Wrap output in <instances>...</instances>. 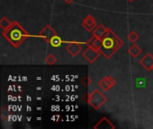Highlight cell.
I'll list each match as a JSON object with an SVG mask.
<instances>
[{"mask_svg": "<svg viewBox=\"0 0 153 129\" xmlns=\"http://www.w3.org/2000/svg\"><path fill=\"white\" fill-rule=\"evenodd\" d=\"M100 40L102 46L100 51L107 58H110L113 54L124 44V42L110 29H107L105 34Z\"/></svg>", "mask_w": 153, "mask_h": 129, "instance_id": "obj_1", "label": "cell"}, {"mask_svg": "<svg viewBox=\"0 0 153 129\" xmlns=\"http://www.w3.org/2000/svg\"><path fill=\"white\" fill-rule=\"evenodd\" d=\"M3 35L8 40L14 47H18L27 38L28 34L25 30L16 22H12L11 26L6 30H4Z\"/></svg>", "mask_w": 153, "mask_h": 129, "instance_id": "obj_2", "label": "cell"}, {"mask_svg": "<svg viewBox=\"0 0 153 129\" xmlns=\"http://www.w3.org/2000/svg\"><path fill=\"white\" fill-rule=\"evenodd\" d=\"M106 101V97L99 91V90H95L93 92H91L89 95L88 98V102L95 109V110H99Z\"/></svg>", "mask_w": 153, "mask_h": 129, "instance_id": "obj_3", "label": "cell"}, {"mask_svg": "<svg viewBox=\"0 0 153 129\" xmlns=\"http://www.w3.org/2000/svg\"><path fill=\"white\" fill-rule=\"evenodd\" d=\"M100 54V50L95 49V48H91V47H89V48H88L86 51H84L83 56H84V57H85L90 63H93V62L99 57Z\"/></svg>", "mask_w": 153, "mask_h": 129, "instance_id": "obj_4", "label": "cell"}, {"mask_svg": "<svg viewBox=\"0 0 153 129\" xmlns=\"http://www.w3.org/2000/svg\"><path fill=\"white\" fill-rule=\"evenodd\" d=\"M82 26H83L88 31H94V29L96 28L97 22H96L95 19H94L91 15H88V16L84 19V21H83V22H82Z\"/></svg>", "mask_w": 153, "mask_h": 129, "instance_id": "obj_5", "label": "cell"}, {"mask_svg": "<svg viewBox=\"0 0 153 129\" xmlns=\"http://www.w3.org/2000/svg\"><path fill=\"white\" fill-rule=\"evenodd\" d=\"M115 80L111 77V76H107V77H105V78H103L102 80H101V82H100V86L103 89V90H105V91H108V90H109L114 84H115Z\"/></svg>", "mask_w": 153, "mask_h": 129, "instance_id": "obj_6", "label": "cell"}, {"mask_svg": "<svg viewBox=\"0 0 153 129\" xmlns=\"http://www.w3.org/2000/svg\"><path fill=\"white\" fill-rule=\"evenodd\" d=\"M140 63L147 70H152L153 66V56L150 53H147L145 57L140 61Z\"/></svg>", "mask_w": 153, "mask_h": 129, "instance_id": "obj_7", "label": "cell"}, {"mask_svg": "<svg viewBox=\"0 0 153 129\" xmlns=\"http://www.w3.org/2000/svg\"><path fill=\"white\" fill-rule=\"evenodd\" d=\"M66 50L72 56H76L82 50V47L79 44H77V43H72V44H69L66 47Z\"/></svg>", "mask_w": 153, "mask_h": 129, "instance_id": "obj_8", "label": "cell"}, {"mask_svg": "<svg viewBox=\"0 0 153 129\" xmlns=\"http://www.w3.org/2000/svg\"><path fill=\"white\" fill-rule=\"evenodd\" d=\"M87 44H88L89 47H91V48H95V49H98V50H100V48H101V46H102V44H101V40L99 39V38H97V37H95V36H94L93 38H91V39L87 42Z\"/></svg>", "mask_w": 153, "mask_h": 129, "instance_id": "obj_9", "label": "cell"}, {"mask_svg": "<svg viewBox=\"0 0 153 129\" xmlns=\"http://www.w3.org/2000/svg\"><path fill=\"white\" fill-rule=\"evenodd\" d=\"M106 31H107V28H105L103 25H99L97 28L94 29L93 36H95V37H97L99 39H101L103 37V35L105 34Z\"/></svg>", "mask_w": 153, "mask_h": 129, "instance_id": "obj_10", "label": "cell"}, {"mask_svg": "<svg viewBox=\"0 0 153 129\" xmlns=\"http://www.w3.org/2000/svg\"><path fill=\"white\" fill-rule=\"evenodd\" d=\"M129 53L134 57H137L141 53H142V49L136 45V44H133L132 47L129 49Z\"/></svg>", "mask_w": 153, "mask_h": 129, "instance_id": "obj_11", "label": "cell"}, {"mask_svg": "<svg viewBox=\"0 0 153 129\" xmlns=\"http://www.w3.org/2000/svg\"><path fill=\"white\" fill-rule=\"evenodd\" d=\"M44 30L47 31V33H44V38H45L48 41H50L51 38L54 37L55 35H56V32L54 31V30H53L51 27H49V26H47Z\"/></svg>", "mask_w": 153, "mask_h": 129, "instance_id": "obj_12", "label": "cell"}, {"mask_svg": "<svg viewBox=\"0 0 153 129\" xmlns=\"http://www.w3.org/2000/svg\"><path fill=\"white\" fill-rule=\"evenodd\" d=\"M49 43H50L53 47L57 48V47H59V46L61 45L62 40H61V39H60L57 35H55L54 37H52V38H51V40H50Z\"/></svg>", "mask_w": 153, "mask_h": 129, "instance_id": "obj_13", "label": "cell"}, {"mask_svg": "<svg viewBox=\"0 0 153 129\" xmlns=\"http://www.w3.org/2000/svg\"><path fill=\"white\" fill-rule=\"evenodd\" d=\"M11 24H12V22H10L5 17H4V18L1 19L0 26H1V28H2L3 30H6L7 28H9V27L11 26Z\"/></svg>", "mask_w": 153, "mask_h": 129, "instance_id": "obj_14", "label": "cell"}, {"mask_svg": "<svg viewBox=\"0 0 153 129\" xmlns=\"http://www.w3.org/2000/svg\"><path fill=\"white\" fill-rule=\"evenodd\" d=\"M137 88H144L145 87V79L144 78H139L135 82Z\"/></svg>", "mask_w": 153, "mask_h": 129, "instance_id": "obj_15", "label": "cell"}, {"mask_svg": "<svg viewBox=\"0 0 153 129\" xmlns=\"http://www.w3.org/2000/svg\"><path fill=\"white\" fill-rule=\"evenodd\" d=\"M138 39H139V35H138L135 31H131V32H130V34H129V40H130L132 42H134V43Z\"/></svg>", "mask_w": 153, "mask_h": 129, "instance_id": "obj_16", "label": "cell"}, {"mask_svg": "<svg viewBox=\"0 0 153 129\" xmlns=\"http://www.w3.org/2000/svg\"><path fill=\"white\" fill-rule=\"evenodd\" d=\"M46 61H47V63H48V64H49V65H53V64H55V63L56 62V58L53 55H49V56H48V57H47Z\"/></svg>", "mask_w": 153, "mask_h": 129, "instance_id": "obj_17", "label": "cell"}, {"mask_svg": "<svg viewBox=\"0 0 153 129\" xmlns=\"http://www.w3.org/2000/svg\"><path fill=\"white\" fill-rule=\"evenodd\" d=\"M91 82V80H90L88 77H86V78H84V79L82 80V84H83L84 85H88Z\"/></svg>", "mask_w": 153, "mask_h": 129, "instance_id": "obj_18", "label": "cell"}, {"mask_svg": "<svg viewBox=\"0 0 153 129\" xmlns=\"http://www.w3.org/2000/svg\"><path fill=\"white\" fill-rule=\"evenodd\" d=\"M65 2H66L67 4H69V3H72V2H73L74 0H65Z\"/></svg>", "mask_w": 153, "mask_h": 129, "instance_id": "obj_19", "label": "cell"}, {"mask_svg": "<svg viewBox=\"0 0 153 129\" xmlns=\"http://www.w3.org/2000/svg\"><path fill=\"white\" fill-rule=\"evenodd\" d=\"M27 111H31V108L28 106V107H27Z\"/></svg>", "mask_w": 153, "mask_h": 129, "instance_id": "obj_20", "label": "cell"}, {"mask_svg": "<svg viewBox=\"0 0 153 129\" xmlns=\"http://www.w3.org/2000/svg\"><path fill=\"white\" fill-rule=\"evenodd\" d=\"M27 100H28V101H31V98L28 96V97H27Z\"/></svg>", "mask_w": 153, "mask_h": 129, "instance_id": "obj_21", "label": "cell"}, {"mask_svg": "<svg viewBox=\"0 0 153 129\" xmlns=\"http://www.w3.org/2000/svg\"><path fill=\"white\" fill-rule=\"evenodd\" d=\"M37 110H41V108H40V107H39V108H38Z\"/></svg>", "mask_w": 153, "mask_h": 129, "instance_id": "obj_22", "label": "cell"}, {"mask_svg": "<svg viewBox=\"0 0 153 129\" xmlns=\"http://www.w3.org/2000/svg\"><path fill=\"white\" fill-rule=\"evenodd\" d=\"M128 1H129V2H134V0H128Z\"/></svg>", "mask_w": 153, "mask_h": 129, "instance_id": "obj_23", "label": "cell"}, {"mask_svg": "<svg viewBox=\"0 0 153 129\" xmlns=\"http://www.w3.org/2000/svg\"><path fill=\"white\" fill-rule=\"evenodd\" d=\"M152 71H153V66H152Z\"/></svg>", "mask_w": 153, "mask_h": 129, "instance_id": "obj_24", "label": "cell"}]
</instances>
